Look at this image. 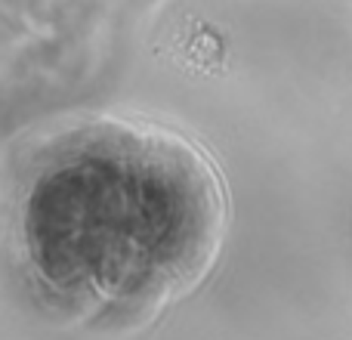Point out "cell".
Masks as SVG:
<instances>
[{
  "instance_id": "cell-1",
  "label": "cell",
  "mask_w": 352,
  "mask_h": 340,
  "mask_svg": "<svg viewBox=\"0 0 352 340\" xmlns=\"http://www.w3.org/2000/svg\"><path fill=\"white\" fill-rule=\"evenodd\" d=\"M0 226L43 300L72 316L148 319L213 266L226 192L179 134L96 118L22 149L0 186Z\"/></svg>"
}]
</instances>
